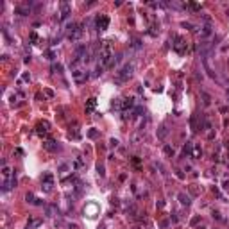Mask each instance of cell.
Wrapping results in <instances>:
<instances>
[{
    "instance_id": "cell-1",
    "label": "cell",
    "mask_w": 229,
    "mask_h": 229,
    "mask_svg": "<svg viewBox=\"0 0 229 229\" xmlns=\"http://www.w3.org/2000/svg\"><path fill=\"white\" fill-rule=\"evenodd\" d=\"M99 63L97 65H100V66H109V63H111V59L114 57V54H113V47H111V43L109 41H102V43L99 45Z\"/></svg>"
},
{
    "instance_id": "cell-2",
    "label": "cell",
    "mask_w": 229,
    "mask_h": 229,
    "mask_svg": "<svg viewBox=\"0 0 229 229\" xmlns=\"http://www.w3.org/2000/svg\"><path fill=\"white\" fill-rule=\"evenodd\" d=\"M132 72H134V65L132 63H126L118 72H117V77H114V82L117 84H123V82H127L132 75Z\"/></svg>"
},
{
    "instance_id": "cell-3",
    "label": "cell",
    "mask_w": 229,
    "mask_h": 229,
    "mask_svg": "<svg viewBox=\"0 0 229 229\" xmlns=\"http://www.w3.org/2000/svg\"><path fill=\"white\" fill-rule=\"evenodd\" d=\"M72 77H74V81L75 82H86L88 81V77H90V74H88V70H82V68H77V70H74L72 72Z\"/></svg>"
},
{
    "instance_id": "cell-4",
    "label": "cell",
    "mask_w": 229,
    "mask_h": 229,
    "mask_svg": "<svg viewBox=\"0 0 229 229\" xmlns=\"http://www.w3.org/2000/svg\"><path fill=\"white\" fill-rule=\"evenodd\" d=\"M52 186H54V175H52L50 172H47L43 175V179H41V188H43L45 192H50Z\"/></svg>"
},
{
    "instance_id": "cell-5",
    "label": "cell",
    "mask_w": 229,
    "mask_h": 229,
    "mask_svg": "<svg viewBox=\"0 0 229 229\" xmlns=\"http://www.w3.org/2000/svg\"><path fill=\"white\" fill-rule=\"evenodd\" d=\"M95 25H97V29H99V30H106V29H108V25H109V18H108L106 14H100V16H97V20H95Z\"/></svg>"
},
{
    "instance_id": "cell-6",
    "label": "cell",
    "mask_w": 229,
    "mask_h": 229,
    "mask_svg": "<svg viewBox=\"0 0 229 229\" xmlns=\"http://www.w3.org/2000/svg\"><path fill=\"white\" fill-rule=\"evenodd\" d=\"M97 213H99V206L97 204H86V208H84V215H88L90 218H93V217H97Z\"/></svg>"
},
{
    "instance_id": "cell-7",
    "label": "cell",
    "mask_w": 229,
    "mask_h": 229,
    "mask_svg": "<svg viewBox=\"0 0 229 229\" xmlns=\"http://www.w3.org/2000/svg\"><path fill=\"white\" fill-rule=\"evenodd\" d=\"M174 50L175 52H179V54H184V50H186V43H184V39L183 38H175V43H174Z\"/></svg>"
},
{
    "instance_id": "cell-8",
    "label": "cell",
    "mask_w": 229,
    "mask_h": 229,
    "mask_svg": "<svg viewBox=\"0 0 229 229\" xmlns=\"http://www.w3.org/2000/svg\"><path fill=\"white\" fill-rule=\"evenodd\" d=\"M45 215H47L48 218H54L56 215H59L57 206H54V204H48V206H45Z\"/></svg>"
},
{
    "instance_id": "cell-9",
    "label": "cell",
    "mask_w": 229,
    "mask_h": 229,
    "mask_svg": "<svg viewBox=\"0 0 229 229\" xmlns=\"http://www.w3.org/2000/svg\"><path fill=\"white\" fill-rule=\"evenodd\" d=\"M70 16V4L68 2H61V20H66Z\"/></svg>"
},
{
    "instance_id": "cell-10",
    "label": "cell",
    "mask_w": 229,
    "mask_h": 229,
    "mask_svg": "<svg viewBox=\"0 0 229 229\" xmlns=\"http://www.w3.org/2000/svg\"><path fill=\"white\" fill-rule=\"evenodd\" d=\"M43 147H45L47 150H50V152H54V150L59 149V145H57L54 140H47V141H43Z\"/></svg>"
},
{
    "instance_id": "cell-11",
    "label": "cell",
    "mask_w": 229,
    "mask_h": 229,
    "mask_svg": "<svg viewBox=\"0 0 229 229\" xmlns=\"http://www.w3.org/2000/svg\"><path fill=\"white\" fill-rule=\"evenodd\" d=\"M141 140H143V131H140V129H138V131H136V132H134L132 136H131V141H132L134 145H138Z\"/></svg>"
},
{
    "instance_id": "cell-12",
    "label": "cell",
    "mask_w": 229,
    "mask_h": 229,
    "mask_svg": "<svg viewBox=\"0 0 229 229\" xmlns=\"http://www.w3.org/2000/svg\"><path fill=\"white\" fill-rule=\"evenodd\" d=\"M134 108V99H123L122 100V109H131Z\"/></svg>"
},
{
    "instance_id": "cell-13",
    "label": "cell",
    "mask_w": 229,
    "mask_h": 229,
    "mask_svg": "<svg viewBox=\"0 0 229 229\" xmlns=\"http://www.w3.org/2000/svg\"><path fill=\"white\" fill-rule=\"evenodd\" d=\"M177 199H179V202H181L183 206H190V202H192V201H190V197L186 195V193H179V195H177Z\"/></svg>"
},
{
    "instance_id": "cell-14",
    "label": "cell",
    "mask_w": 229,
    "mask_h": 229,
    "mask_svg": "<svg viewBox=\"0 0 229 229\" xmlns=\"http://www.w3.org/2000/svg\"><path fill=\"white\" fill-rule=\"evenodd\" d=\"M95 106H97V99H88V102H86V113H91L93 109H95Z\"/></svg>"
},
{
    "instance_id": "cell-15",
    "label": "cell",
    "mask_w": 229,
    "mask_h": 229,
    "mask_svg": "<svg viewBox=\"0 0 229 229\" xmlns=\"http://www.w3.org/2000/svg\"><path fill=\"white\" fill-rule=\"evenodd\" d=\"M13 186H16V179L13 177L11 181H6L4 184H2V192H7V190H11Z\"/></svg>"
},
{
    "instance_id": "cell-16",
    "label": "cell",
    "mask_w": 229,
    "mask_h": 229,
    "mask_svg": "<svg viewBox=\"0 0 229 229\" xmlns=\"http://www.w3.org/2000/svg\"><path fill=\"white\" fill-rule=\"evenodd\" d=\"M41 224H43V218H32V220H29V227L30 229H34V227H38V226H41Z\"/></svg>"
},
{
    "instance_id": "cell-17",
    "label": "cell",
    "mask_w": 229,
    "mask_h": 229,
    "mask_svg": "<svg viewBox=\"0 0 229 229\" xmlns=\"http://www.w3.org/2000/svg\"><path fill=\"white\" fill-rule=\"evenodd\" d=\"M166 136H168V129H166V126H161L159 129H158V138H166Z\"/></svg>"
},
{
    "instance_id": "cell-18",
    "label": "cell",
    "mask_w": 229,
    "mask_h": 229,
    "mask_svg": "<svg viewBox=\"0 0 229 229\" xmlns=\"http://www.w3.org/2000/svg\"><path fill=\"white\" fill-rule=\"evenodd\" d=\"M29 11H30L29 7H22V6L14 9V13H16V14H20V16H25V14H29Z\"/></svg>"
},
{
    "instance_id": "cell-19",
    "label": "cell",
    "mask_w": 229,
    "mask_h": 229,
    "mask_svg": "<svg viewBox=\"0 0 229 229\" xmlns=\"http://www.w3.org/2000/svg\"><path fill=\"white\" fill-rule=\"evenodd\" d=\"M201 99H202V104H204V106H210V104H211V97L208 95L206 91H202V93H201Z\"/></svg>"
},
{
    "instance_id": "cell-20",
    "label": "cell",
    "mask_w": 229,
    "mask_h": 229,
    "mask_svg": "<svg viewBox=\"0 0 229 229\" xmlns=\"http://www.w3.org/2000/svg\"><path fill=\"white\" fill-rule=\"evenodd\" d=\"M47 131H48V122H41L38 126V132L41 134V132H47Z\"/></svg>"
},
{
    "instance_id": "cell-21",
    "label": "cell",
    "mask_w": 229,
    "mask_h": 229,
    "mask_svg": "<svg viewBox=\"0 0 229 229\" xmlns=\"http://www.w3.org/2000/svg\"><path fill=\"white\" fill-rule=\"evenodd\" d=\"M11 172H13V170L9 168V166H6V165L2 166V175H4L6 179H7V177H11Z\"/></svg>"
},
{
    "instance_id": "cell-22",
    "label": "cell",
    "mask_w": 229,
    "mask_h": 229,
    "mask_svg": "<svg viewBox=\"0 0 229 229\" xmlns=\"http://www.w3.org/2000/svg\"><path fill=\"white\" fill-rule=\"evenodd\" d=\"M192 149H193V145H192V141H188V143H186V145H184V149H183V152H184V156H186V154H190V152H192Z\"/></svg>"
},
{
    "instance_id": "cell-23",
    "label": "cell",
    "mask_w": 229,
    "mask_h": 229,
    "mask_svg": "<svg viewBox=\"0 0 229 229\" xmlns=\"http://www.w3.org/2000/svg\"><path fill=\"white\" fill-rule=\"evenodd\" d=\"M202 156V150H201V147H193V158L195 159H199Z\"/></svg>"
},
{
    "instance_id": "cell-24",
    "label": "cell",
    "mask_w": 229,
    "mask_h": 229,
    "mask_svg": "<svg viewBox=\"0 0 229 229\" xmlns=\"http://www.w3.org/2000/svg\"><path fill=\"white\" fill-rule=\"evenodd\" d=\"M202 34H204V36H210V34H211V27H210V25H204V27H202Z\"/></svg>"
},
{
    "instance_id": "cell-25",
    "label": "cell",
    "mask_w": 229,
    "mask_h": 229,
    "mask_svg": "<svg viewBox=\"0 0 229 229\" xmlns=\"http://www.w3.org/2000/svg\"><path fill=\"white\" fill-rule=\"evenodd\" d=\"M25 201L30 202V204H34V202H36V199H34V195H32V193H27V195H25Z\"/></svg>"
},
{
    "instance_id": "cell-26",
    "label": "cell",
    "mask_w": 229,
    "mask_h": 229,
    "mask_svg": "<svg viewBox=\"0 0 229 229\" xmlns=\"http://www.w3.org/2000/svg\"><path fill=\"white\" fill-rule=\"evenodd\" d=\"M111 106H113L114 109H120V108H122V100H120V99H117V100H114V102L111 104Z\"/></svg>"
},
{
    "instance_id": "cell-27",
    "label": "cell",
    "mask_w": 229,
    "mask_h": 229,
    "mask_svg": "<svg viewBox=\"0 0 229 229\" xmlns=\"http://www.w3.org/2000/svg\"><path fill=\"white\" fill-rule=\"evenodd\" d=\"M163 150H165V154H166V156H172V154H174V149L170 147V145H166V147H165Z\"/></svg>"
},
{
    "instance_id": "cell-28",
    "label": "cell",
    "mask_w": 229,
    "mask_h": 229,
    "mask_svg": "<svg viewBox=\"0 0 229 229\" xmlns=\"http://www.w3.org/2000/svg\"><path fill=\"white\" fill-rule=\"evenodd\" d=\"M68 168H70L68 165H61V166H59V174H66V172H68Z\"/></svg>"
},
{
    "instance_id": "cell-29",
    "label": "cell",
    "mask_w": 229,
    "mask_h": 229,
    "mask_svg": "<svg viewBox=\"0 0 229 229\" xmlns=\"http://www.w3.org/2000/svg\"><path fill=\"white\" fill-rule=\"evenodd\" d=\"M52 72H63V66H61L59 63L57 65H52Z\"/></svg>"
},
{
    "instance_id": "cell-30",
    "label": "cell",
    "mask_w": 229,
    "mask_h": 229,
    "mask_svg": "<svg viewBox=\"0 0 229 229\" xmlns=\"http://www.w3.org/2000/svg\"><path fill=\"white\" fill-rule=\"evenodd\" d=\"M132 48H141V41L140 39H134L132 41Z\"/></svg>"
},
{
    "instance_id": "cell-31",
    "label": "cell",
    "mask_w": 229,
    "mask_h": 229,
    "mask_svg": "<svg viewBox=\"0 0 229 229\" xmlns=\"http://www.w3.org/2000/svg\"><path fill=\"white\" fill-rule=\"evenodd\" d=\"M88 136H90V138H97V136H99V132H97L95 129H91V131L88 132Z\"/></svg>"
},
{
    "instance_id": "cell-32",
    "label": "cell",
    "mask_w": 229,
    "mask_h": 229,
    "mask_svg": "<svg viewBox=\"0 0 229 229\" xmlns=\"http://www.w3.org/2000/svg\"><path fill=\"white\" fill-rule=\"evenodd\" d=\"M109 145H111V147H118V140H114V138H113V140L109 141Z\"/></svg>"
},
{
    "instance_id": "cell-33",
    "label": "cell",
    "mask_w": 229,
    "mask_h": 229,
    "mask_svg": "<svg viewBox=\"0 0 229 229\" xmlns=\"http://www.w3.org/2000/svg\"><path fill=\"white\" fill-rule=\"evenodd\" d=\"M45 95L47 97H54V91H52V90H45Z\"/></svg>"
},
{
    "instance_id": "cell-34",
    "label": "cell",
    "mask_w": 229,
    "mask_h": 229,
    "mask_svg": "<svg viewBox=\"0 0 229 229\" xmlns=\"http://www.w3.org/2000/svg\"><path fill=\"white\" fill-rule=\"evenodd\" d=\"M97 170H99V174H100V175H104V166H102V165H99V166H97Z\"/></svg>"
},
{
    "instance_id": "cell-35",
    "label": "cell",
    "mask_w": 229,
    "mask_h": 229,
    "mask_svg": "<svg viewBox=\"0 0 229 229\" xmlns=\"http://www.w3.org/2000/svg\"><path fill=\"white\" fill-rule=\"evenodd\" d=\"M197 222H199V217H193V218H192V226H195Z\"/></svg>"
},
{
    "instance_id": "cell-36",
    "label": "cell",
    "mask_w": 229,
    "mask_h": 229,
    "mask_svg": "<svg viewBox=\"0 0 229 229\" xmlns=\"http://www.w3.org/2000/svg\"><path fill=\"white\" fill-rule=\"evenodd\" d=\"M132 229H140V227H132Z\"/></svg>"
}]
</instances>
